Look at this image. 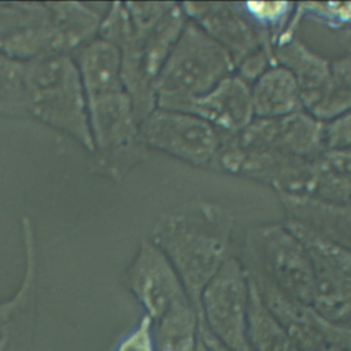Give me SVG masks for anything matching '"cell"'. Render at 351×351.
<instances>
[{"instance_id":"1","label":"cell","mask_w":351,"mask_h":351,"mask_svg":"<svg viewBox=\"0 0 351 351\" xmlns=\"http://www.w3.org/2000/svg\"><path fill=\"white\" fill-rule=\"evenodd\" d=\"M233 211L217 202L192 200L163 213L148 239L176 269L199 311L202 291L233 255Z\"/></svg>"},{"instance_id":"19","label":"cell","mask_w":351,"mask_h":351,"mask_svg":"<svg viewBox=\"0 0 351 351\" xmlns=\"http://www.w3.org/2000/svg\"><path fill=\"white\" fill-rule=\"evenodd\" d=\"M248 340L252 351H302L296 340L267 308L251 277Z\"/></svg>"},{"instance_id":"11","label":"cell","mask_w":351,"mask_h":351,"mask_svg":"<svg viewBox=\"0 0 351 351\" xmlns=\"http://www.w3.org/2000/svg\"><path fill=\"white\" fill-rule=\"evenodd\" d=\"M122 282L152 321L159 319L176 303L189 299L176 269L148 237L140 240Z\"/></svg>"},{"instance_id":"9","label":"cell","mask_w":351,"mask_h":351,"mask_svg":"<svg viewBox=\"0 0 351 351\" xmlns=\"http://www.w3.org/2000/svg\"><path fill=\"white\" fill-rule=\"evenodd\" d=\"M229 138L244 151H266L303 160L317 159L326 151L325 122L306 110L273 119L255 118Z\"/></svg>"},{"instance_id":"12","label":"cell","mask_w":351,"mask_h":351,"mask_svg":"<svg viewBox=\"0 0 351 351\" xmlns=\"http://www.w3.org/2000/svg\"><path fill=\"white\" fill-rule=\"evenodd\" d=\"M186 18L215 40L239 66L254 53L271 45L243 12L239 3H181Z\"/></svg>"},{"instance_id":"2","label":"cell","mask_w":351,"mask_h":351,"mask_svg":"<svg viewBox=\"0 0 351 351\" xmlns=\"http://www.w3.org/2000/svg\"><path fill=\"white\" fill-rule=\"evenodd\" d=\"M23 81L27 118L69 136L90 154L88 101L74 58L60 55L23 63Z\"/></svg>"},{"instance_id":"8","label":"cell","mask_w":351,"mask_h":351,"mask_svg":"<svg viewBox=\"0 0 351 351\" xmlns=\"http://www.w3.org/2000/svg\"><path fill=\"white\" fill-rule=\"evenodd\" d=\"M285 223L303 243L313 263L311 307L332 324H351V250L296 221L285 219Z\"/></svg>"},{"instance_id":"22","label":"cell","mask_w":351,"mask_h":351,"mask_svg":"<svg viewBox=\"0 0 351 351\" xmlns=\"http://www.w3.org/2000/svg\"><path fill=\"white\" fill-rule=\"evenodd\" d=\"M27 118L23 63L0 53V118Z\"/></svg>"},{"instance_id":"10","label":"cell","mask_w":351,"mask_h":351,"mask_svg":"<svg viewBox=\"0 0 351 351\" xmlns=\"http://www.w3.org/2000/svg\"><path fill=\"white\" fill-rule=\"evenodd\" d=\"M25 271L16 291L0 302V351H30L38 306V243L30 217L21 218Z\"/></svg>"},{"instance_id":"25","label":"cell","mask_w":351,"mask_h":351,"mask_svg":"<svg viewBox=\"0 0 351 351\" xmlns=\"http://www.w3.org/2000/svg\"><path fill=\"white\" fill-rule=\"evenodd\" d=\"M326 149L351 151V110L325 122Z\"/></svg>"},{"instance_id":"24","label":"cell","mask_w":351,"mask_h":351,"mask_svg":"<svg viewBox=\"0 0 351 351\" xmlns=\"http://www.w3.org/2000/svg\"><path fill=\"white\" fill-rule=\"evenodd\" d=\"M112 351H156L152 319L145 314L114 346Z\"/></svg>"},{"instance_id":"5","label":"cell","mask_w":351,"mask_h":351,"mask_svg":"<svg viewBox=\"0 0 351 351\" xmlns=\"http://www.w3.org/2000/svg\"><path fill=\"white\" fill-rule=\"evenodd\" d=\"M240 259L250 271L291 299L311 306L315 288L313 263L306 247L285 222L250 228Z\"/></svg>"},{"instance_id":"7","label":"cell","mask_w":351,"mask_h":351,"mask_svg":"<svg viewBox=\"0 0 351 351\" xmlns=\"http://www.w3.org/2000/svg\"><path fill=\"white\" fill-rule=\"evenodd\" d=\"M138 134L148 151H159L204 169L214 167L226 137L192 112L160 107L138 123Z\"/></svg>"},{"instance_id":"16","label":"cell","mask_w":351,"mask_h":351,"mask_svg":"<svg viewBox=\"0 0 351 351\" xmlns=\"http://www.w3.org/2000/svg\"><path fill=\"white\" fill-rule=\"evenodd\" d=\"M278 197L287 213V219L296 221L351 250V203L335 204L288 195H278Z\"/></svg>"},{"instance_id":"26","label":"cell","mask_w":351,"mask_h":351,"mask_svg":"<svg viewBox=\"0 0 351 351\" xmlns=\"http://www.w3.org/2000/svg\"><path fill=\"white\" fill-rule=\"evenodd\" d=\"M200 319V318H199ZM199 332H200V337L203 339V341L207 344V347L211 350V351H229L226 350L221 343L217 341V339L204 328V325L200 322L199 325Z\"/></svg>"},{"instance_id":"4","label":"cell","mask_w":351,"mask_h":351,"mask_svg":"<svg viewBox=\"0 0 351 351\" xmlns=\"http://www.w3.org/2000/svg\"><path fill=\"white\" fill-rule=\"evenodd\" d=\"M88 123L92 140L89 170L112 181L148 158V149L138 134V121L125 90L86 99Z\"/></svg>"},{"instance_id":"27","label":"cell","mask_w":351,"mask_h":351,"mask_svg":"<svg viewBox=\"0 0 351 351\" xmlns=\"http://www.w3.org/2000/svg\"><path fill=\"white\" fill-rule=\"evenodd\" d=\"M200 333V332H199ZM196 351H211L208 347H207V344L203 341V339L200 337L199 339V343H197V347H196Z\"/></svg>"},{"instance_id":"15","label":"cell","mask_w":351,"mask_h":351,"mask_svg":"<svg viewBox=\"0 0 351 351\" xmlns=\"http://www.w3.org/2000/svg\"><path fill=\"white\" fill-rule=\"evenodd\" d=\"M86 99L125 90L119 49L110 41L96 37L74 56Z\"/></svg>"},{"instance_id":"14","label":"cell","mask_w":351,"mask_h":351,"mask_svg":"<svg viewBox=\"0 0 351 351\" xmlns=\"http://www.w3.org/2000/svg\"><path fill=\"white\" fill-rule=\"evenodd\" d=\"M273 59L274 63L287 67L293 74L302 92L304 110L314 115L326 96L330 59L299 38L298 33L276 43Z\"/></svg>"},{"instance_id":"21","label":"cell","mask_w":351,"mask_h":351,"mask_svg":"<svg viewBox=\"0 0 351 351\" xmlns=\"http://www.w3.org/2000/svg\"><path fill=\"white\" fill-rule=\"evenodd\" d=\"M239 4L271 48L288 30L296 10V4L289 1H241Z\"/></svg>"},{"instance_id":"18","label":"cell","mask_w":351,"mask_h":351,"mask_svg":"<svg viewBox=\"0 0 351 351\" xmlns=\"http://www.w3.org/2000/svg\"><path fill=\"white\" fill-rule=\"evenodd\" d=\"M199 311L189 299L176 303L159 319L152 321L156 351H196L199 333Z\"/></svg>"},{"instance_id":"3","label":"cell","mask_w":351,"mask_h":351,"mask_svg":"<svg viewBox=\"0 0 351 351\" xmlns=\"http://www.w3.org/2000/svg\"><path fill=\"white\" fill-rule=\"evenodd\" d=\"M234 71L230 55L199 25L186 19L156 78V107L178 110Z\"/></svg>"},{"instance_id":"13","label":"cell","mask_w":351,"mask_h":351,"mask_svg":"<svg viewBox=\"0 0 351 351\" xmlns=\"http://www.w3.org/2000/svg\"><path fill=\"white\" fill-rule=\"evenodd\" d=\"M178 110L200 117L223 136L240 133L255 119L251 85L237 74L226 77L213 89L186 101Z\"/></svg>"},{"instance_id":"23","label":"cell","mask_w":351,"mask_h":351,"mask_svg":"<svg viewBox=\"0 0 351 351\" xmlns=\"http://www.w3.org/2000/svg\"><path fill=\"white\" fill-rule=\"evenodd\" d=\"M51 16L49 3L11 1L0 3V41Z\"/></svg>"},{"instance_id":"17","label":"cell","mask_w":351,"mask_h":351,"mask_svg":"<svg viewBox=\"0 0 351 351\" xmlns=\"http://www.w3.org/2000/svg\"><path fill=\"white\" fill-rule=\"evenodd\" d=\"M255 118L273 119L304 110L302 92L293 74L281 64H271L251 84Z\"/></svg>"},{"instance_id":"6","label":"cell","mask_w":351,"mask_h":351,"mask_svg":"<svg viewBox=\"0 0 351 351\" xmlns=\"http://www.w3.org/2000/svg\"><path fill=\"white\" fill-rule=\"evenodd\" d=\"M250 295V273L234 254L202 291L200 322L229 351H252L248 340Z\"/></svg>"},{"instance_id":"20","label":"cell","mask_w":351,"mask_h":351,"mask_svg":"<svg viewBox=\"0 0 351 351\" xmlns=\"http://www.w3.org/2000/svg\"><path fill=\"white\" fill-rule=\"evenodd\" d=\"M351 110V51L330 59L326 96L314 117L322 122Z\"/></svg>"}]
</instances>
